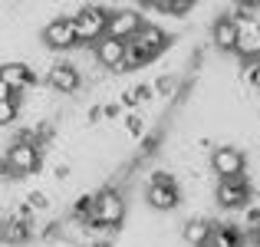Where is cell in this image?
<instances>
[{
  "mask_svg": "<svg viewBox=\"0 0 260 247\" xmlns=\"http://www.w3.org/2000/svg\"><path fill=\"white\" fill-rule=\"evenodd\" d=\"M152 86H155V96H161V99H172V96H178V76H172V73L158 76Z\"/></svg>",
  "mask_w": 260,
  "mask_h": 247,
  "instance_id": "21",
  "label": "cell"
},
{
  "mask_svg": "<svg viewBox=\"0 0 260 247\" xmlns=\"http://www.w3.org/2000/svg\"><path fill=\"white\" fill-rule=\"evenodd\" d=\"M125 50L128 43L125 40H115V37H102L99 43L92 46V59L99 70H109V73H119L122 63H125Z\"/></svg>",
  "mask_w": 260,
  "mask_h": 247,
  "instance_id": "10",
  "label": "cell"
},
{
  "mask_svg": "<svg viewBox=\"0 0 260 247\" xmlns=\"http://www.w3.org/2000/svg\"><path fill=\"white\" fill-rule=\"evenodd\" d=\"M4 162H7V168H10V175H13V178L37 175L40 165H43V148L33 145V142H20V139H13L10 145H7V152H4Z\"/></svg>",
  "mask_w": 260,
  "mask_h": 247,
  "instance_id": "3",
  "label": "cell"
},
{
  "mask_svg": "<svg viewBox=\"0 0 260 247\" xmlns=\"http://www.w3.org/2000/svg\"><path fill=\"white\" fill-rule=\"evenodd\" d=\"M142 26H145V20H142L139 10H112V13H109L106 37H115V40H125V43H128Z\"/></svg>",
  "mask_w": 260,
  "mask_h": 247,
  "instance_id": "12",
  "label": "cell"
},
{
  "mask_svg": "<svg viewBox=\"0 0 260 247\" xmlns=\"http://www.w3.org/2000/svg\"><path fill=\"white\" fill-rule=\"evenodd\" d=\"M99 122H106V115H102V102H95L86 112V126H99Z\"/></svg>",
  "mask_w": 260,
  "mask_h": 247,
  "instance_id": "27",
  "label": "cell"
},
{
  "mask_svg": "<svg viewBox=\"0 0 260 247\" xmlns=\"http://www.w3.org/2000/svg\"><path fill=\"white\" fill-rule=\"evenodd\" d=\"M125 135L128 139H145V119H142V112H125Z\"/></svg>",
  "mask_w": 260,
  "mask_h": 247,
  "instance_id": "22",
  "label": "cell"
},
{
  "mask_svg": "<svg viewBox=\"0 0 260 247\" xmlns=\"http://www.w3.org/2000/svg\"><path fill=\"white\" fill-rule=\"evenodd\" d=\"M254 198V184H250L247 175H237V178H221L214 188V204L224 211H241L250 204Z\"/></svg>",
  "mask_w": 260,
  "mask_h": 247,
  "instance_id": "4",
  "label": "cell"
},
{
  "mask_svg": "<svg viewBox=\"0 0 260 247\" xmlns=\"http://www.w3.org/2000/svg\"><path fill=\"white\" fill-rule=\"evenodd\" d=\"M43 46H46V50H56V53L76 50L79 37H76V23H73V17H53L50 23L43 26Z\"/></svg>",
  "mask_w": 260,
  "mask_h": 247,
  "instance_id": "7",
  "label": "cell"
},
{
  "mask_svg": "<svg viewBox=\"0 0 260 247\" xmlns=\"http://www.w3.org/2000/svg\"><path fill=\"white\" fill-rule=\"evenodd\" d=\"M33 237H37V224H26L13 214H7L4 224H0V241L10 244V247H26Z\"/></svg>",
  "mask_w": 260,
  "mask_h": 247,
  "instance_id": "14",
  "label": "cell"
},
{
  "mask_svg": "<svg viewBox=\"0 0 260 247\" xmlns=\"http://www.w3.org/2000/svg\"><path fill=\"white\" fill-rule=\"evenodd\" d=\"M254 247H260V241H257V244H254Z\"/></svg>",
  "mask_w": 260,
  "mask_h": 247,
  "instance_id": "32",
  "label": "cell"
},
{
  "mask_svg": "<svg viewBox=\"0 0 260 247\" xmlns=\"http://www.w3.org/2000/svg\"><path fill=\"white\" fill-rule=\"evenodd\" d=\"M109 13H112V10H106V7H99V4H86V7H79V10L73 13L79 46H89V50H92V46L106 37V30H109Z\"/></svg>",
  "mask_w": 260,
  "mask_h": 247,
  "instance_id": "1",
  "label": "cell"
},
{
  "mask_svg": "<svg viewBox=\"0 0 260 247\" xmlns=\"http://www.w3.org/2000/svg\"><path fill=\"white\" fill-rule=\"evenodd\" d=\"M128 43H132L135 50H139L142 56L148 59V63H155V59H158L161 53H165L168 46H172V37H168L165 26H158V23H145V26H142V30L132 37V40H128Z\"/></svg>",
  "mask_w": 260,
  "mask_h": 247,
  "instance_id": "6",
  "label": "cell"
},
{
  "mask_svg": "<svg viewBox=\"0 0 260 247\" xmlns=\"http://www.w3.org/2000/svg\"><path fill=\"white\" fill-rule=\"evenodd\" d=\"M0 224H4V214H0Z\"/></svg>",
  "mask_w": 260,
  "mask_h": 247,
  "instance_id": "31",
  "label": "cell"
},
{
  "mask_svg": "<svg viewBox=\"0 0 260 247\" xmlns=\"http://www.w3.org/2000/svg\"><path fill=\"white\" fill-rule=\"evenodd\" d=\"M214 228L217 224L211 221L208 214H194V218H188V221L181 224V241L188 247H204L211 241V234H214Z\"/></svg>",
  "mask_w": 260,
  "mask_h": 247,
  "instance_id": "15",
  "label": "cell"
},
{
  "mask_svg": "<svg viewBox=\"0 0 260 247\" xmlns=\"http://www.w3.org/2000/svg\"><path fill=\"white\" fill-rule=\"evenodd\" d=\"M102 115H106V122H115L125 115V109H122V102H102Z\"/></svg>",
  "mask_w": 260,
  "mask_h": 247,
  "instance_id": "26",
  "label": "cell"
},
{
  "mask_svg": "<svg viewBox=\"0 0 260 247\" xmlns=\"http://www.w3.org/2000/svg\"><path fill=\"white\" fill-rule=\"evenodd\" d=\"M23 201L33 208V214H40V211H50V208H53V201H50V195H46V191H30Z\"/></svg>",
  "mask_w": 260,
  "mask_h": 247,
  "instance_id": "23",
  "label": "cell"
},
{
  "mask_svg": "<svg viewBox=\"0 0 260 247\" xmlns=\"http://www.w3.org/2000/svg\"><path fill=\"white\" fill-rule=\"evenodd\" d=\"M241 82L247 89H257L260 92V59H250V63L241 66Z\"/></svg>",
  "mask_w": 260,
  "mask_h": 247,
  "instance_id": "20",
  "label": "cell"
},
{
  "mask_svg": "<svg viewBox=\"0 0 260 247\" xmlns=\"http://www.w3.org/2000/svg\"><path fill=\"white\" fill-rule=\"evenodd\" d=\"M181 201H184L181 181H175V184H145V204L152 211H175Z\"/></svg>",
  "mask_w": 260,
  "mask_h": 247,
  "instance_id": "11",
  "label": "cell"
},
{
  "mask_svg": "<svg viewBox=\"0 0 260 247\" xmlns=\"http://www.w3.org/2000/svg\"><path fill=\"white\" fill-rule=\"evenodd\" d=\"M234 4H237V7H244V10H257L260 0H234Z\"/></svg>",
  "mask_w": 260,
  "mask_h": 247,
  "instance_id": "29",
  "label": "cell"
},
{
  "mask_svg": "<svg viewBox=\"0 0 260 247\" xmlns=\"http://www.w3.org/2000/svg\"><path fill=\"white\" fill-rule=\"evenodd\" d=\"M46 86H50L53 92H59V96H73V92L83 89V73H79L76 63L59 59V63H53L50 70H46Z\"/></svg>",
  "mask_w": 260,
  "mask_h": 247,
  "instance_id": "9",
  "label": "cell"
},
{
  "mask_svg": "<svg viewBox=\"0 0 260 247\" xmlns=\"http://www.w3.org/2000/svg\"><path fill=\"white\" fill-rule=\"evenodd\" d=\"M0 79L10 89H17V92H26V89L37 86V73H33V66L23 63V59H7V63H0Z\"/></svg>",
  "mask_w": 260,
  "mask_h": 247,
  "instance_id": "13",
  "label": "cell"
},
{
  "mask_svg": "<svg viewBox=\"0 0 260 247\" xmlns=\"http://www.w3.org/2000/svg\"><path fill=\"white\" fill-rule=\"evenodd\" d=\"M128 214V204H125V195H122L115 184H106V188L95 191V208H92V221L89 224H106V228H122Z\"/></svg>",
  "mask_w": 260,
  "mask_h": 247,
  "instance_id": "2",
  "label": "cell"
},
{
  "mask_svg": "<svg viewBox=\"0 0 260 247\" xmlns=\"http://www.w3.org/2000/svg\"><path fill=\"white\" fill-rule=\"evenodd\" d=\"M20 109H23V102H17V99H0V129L13 126V122L20 119Z\"/></svg>",
  "mask_w": 260,
  "mask_h": 247,
  "instance_id": "19",
  "label": "cell"
},
{
  "mask_svg": "<svg viewBox=\"0 0 260 247\" xmlns=\"http://www.w3.org/2000/svg\"><path fill=\"white\" fill-rule=\"evenodd\" d=\"M211 171L217 175V181L221 178H237V175L247 171V155L237 145H217L211 152Z\"/></svg>",
  "mask_w": 260,
  "mask_h": 247,
  "instance_id": "8",
  "label": "cell"
},
{
  "mask_svg": "<svg viewBox=\"0 0 260 247\" xmlns=\"http://www.w3.org/2000/svg\"><path fill=\"white\" fill-rule=\"evenodd\" d=\"M211 43H214L217 53H234L237 46V20L231 13H221L211 26Z\"/></svg>",
  "mask_w": 260,
  "mask_h": 247,
  "instance_id": "16",
  "label": "cell"
},
{
  "mask_svg": "<svg viewBox=\"0 0 260 247\" xmlns=\"http://www.w3.org/2000/svg\"><path fill=\"white\" fill-rule=\"evenodd\" d=\"M244 231H247L250 244L260 241V208H250V211H247V224H244Z\"/></svg>",
  "mask_w": 260,
  "mask_h": 247,
  "instance_id": "25",
  "label": "cell"
},
{
  "mask_svg": "<svg viewBox=\"0 0 260 247\" xmlns=\"http://www.w3.org/2000/svg\"><path fill=\"white\" fill-rule=\"evenodd\" d=\"M73 175V168H70V162H59L56 168H53V178H56V181H66V178Z\"/></svg>",
  "mask_w": 260,
  "mask_h": 247,
  "instance_id": "28",
  "label": "cell"
},
{
  "mask_svg": "<svg viewBox=\"0 0 260 247\" xmlns=\"http://www.w3.org/2000/svg\"><path fill=\"white\" fill-rule=\"evenodd\" d=\"M228 13L237 20V46H234V53L244 59V63L260 59V23L250 20V10H244V7L228 10Z\"/></svg>",
  "mask_w": 260,
  "mask_h": 247,
  "instance_id": "5",
  "label": "cell"
},
{
  "mask_svg": "<svg viewBox=\"0 0 260 247\" xmlns=\"http://www.w3.org/2000/svg\"><path fill=\"white\" fill-rule=\"evenodd\" d=\"M247 244H250L247 231L234 228V224H217L214 234H211V241L204 247H247Z\"/></svg>",
  "mask_w": 260,
  "mask_h": 247,
  "instance_id": "17",
  "label": "cell"
},
{
  "mask_svg": "<svg viewBox=\"0 0 260 247\" xmlns=\"http://www.w3.org/2000/svg\"><path fill=\"white\" fill-rule=\"evenodd\" d=\"M191 7H194V0H158L155 10H161V13H188Z\"/></svg>",
  "mask_w": 260,
  "mask_h": 247,
  "instance_id": "24",
  "label": "cell"
},
{
  "mask_svg": "<svg viewBox=\"0 0 260 247\" xmlns=\"http://www.w3.org/2000/svg\"><path fill=\"white\" fill-rule=\"evenodd\" d=\"M155 99V86L152 82H139V86H128L125 92L119 96V102H122V109L125 112H135L139 106H145V102H152Z\"/></svg>",
  "mask_w": 260,
  "mask_h": 247,
  "instance_id": "18",
  "label": "cell"
},
{
  "mask_svg": "<svg viewBox=\"0 0 260 247\" xmlns=\"http://www.w3.org/2000/svg\"><path fill=\"white\" fill-rule=\"evenodd\" d=\"M135 4H139V7H152V10H155V4H158V0H135Z\"/></svg>",
  "mask_w": 260,
  "mask_h": 247,
  "instance_id": "30",
  "label": "cell"
}]
</instances>
